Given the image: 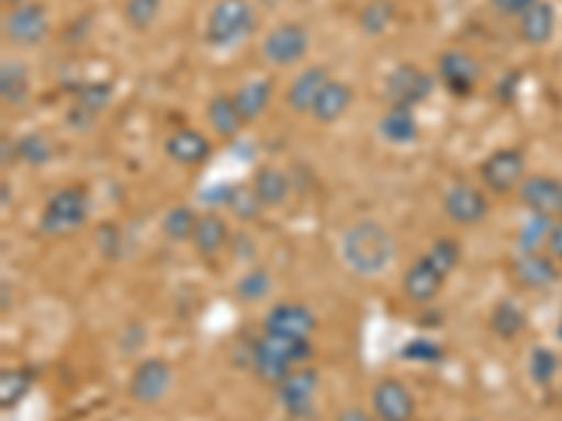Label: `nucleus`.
I'll return each mask as SVG.
<instances>
[{
  "label": "nucleus",
  "instance_id": "13",
  "mask_svg": "<svg viewBox=\"0 0 562 421\" xmlns=\"http://www.w3.org/2000/svg\"><path fill=\"white\" fill-rule=\"evenodd\" d=\"M445 214L461 228H473L490 214V200L473 183H456L445 194Z\"/></svg>",
  "mask_w": 562,
  "mask_h": 421
},
{
  "label": "nucleus",
  "instance_id": "26",
  "mask_svg": "<svg viewBox=\"0 0 562 421\" xmlns=\"http://www.w3.org/2000/svg\"><path fill=\"white\" fill-rule=\"evenodd\" d=\"M351 102H355V90H351L346 82L333 79V82L324 88V93L318 96V102H315L313 118L318 124H335L340 115H346V110L351 107Z\"/></svg>",
  "mask_w": 562,
  "mask_h": 421
},
{
  "label": "nucleus",
  "instance_id": "31",
  "mask_svg": "<svg viewBox=\"0 0 562 421\" xmlns=\"http://www.w3.org/2000/svg\"><path fill=\"white\" fill-rule=\"evenodd\" d=\"M198 219L200 214L194 208H189V205H175L172 210H167V217H164L160 228H164V237H167L169 242H192Z\"/></svg>",
  "mask_w": 562,
  "mask_h": 421
},
{
  "label": "nucleus",
  "instance_id": "53",
  "mask_svg": "<svg viewBox=\"0 0 562 421\" xmlns=\"http://www.w3.org/2000/svg\"><path fill=\"white\" fill-rule=\"evenodd\" d=\"M470 421H479V419H470Z\"/></svg>",
  "mask_w": 562,
  "mask_h": 421
},
{
  "label": "nucleus",
  "instance_id": "47",
  "mask_svg": "<svg viewBox=\"0 0 562 421\" xmlns=\"http://www.w3.org/2000/svg\"><path fill=\"white\" fill-rule=\"evenodd\" d=\"M335 421H380V419L363 408H346V410H340L338 419Z\"/></svg>",
  "mask_w": 562,
  "mask_h": 421
},
{
  "label": "nucleus",
  "instance_id": "50",
  "mask_svg": "<svg viewBox=\"0 0 562 421\" xmlns=\"http://www.w3.org/2000/svg\"><path fill=\"white\" fill-rule=\"evenodd\" d=\"M9 7H20V3H29V0H7Z\"/></svg>",
  "mask_w": 562,
  "mask_h": 421
},
{
  "label": "nucleus",
  "instance_id": "25",
  "mask_svg": "<svg viewBox=\"0 0 562 421\" xmlns=\"http://www.w3.org/2000/svg\"><path fill=\"white\" fill-rule=\"evenodd\" d=\"M380 135L394 147H408L419 138V122L416 113L408 107H389L385 115L380 118Z\"/></svg>",
  "mask_w": 562,
  "mask_h": 421
},
{
  "label": "nucleus",
  "instance_id": "6",
  "mask_svg": "<svg viewBox=\"0 0 562 421\" xmlns=\"http://www.w3.org/2000/svg\"><path fill=\"white\" fill-rule=\"evenodd\" d=\"M481 183L492 194H509L526 180V155L518 147H504L486 155L479 169Z\"/></svg>",
  "mask_w": 562,
  "mask_h": 421
},
{
  "label": "nucleus",
  "instance_id": "4",
  "mask_svg": "<svg viewBox=\"0 0 562 421\" xmlns=\"http://www.w3.org/2000/svg\"><path fill=\"white\" fill-rule=\"evenodd\" d=\"M434 90L436 79L414 62H400L396 68H391L383 82V96L389 99V107L416 110L434 96Z\"/></svg>",
  "mask_w": 562,
  "mask_h": 421
},
{
  "label": "nucleus",
  "instance_id": "41",
  "mask_svg": "<svg viewBox=\"0 0 562 421\" xmlns=\"http://www.w3.org/2000/svg\"><path fill=\"white\" fill-rule=\"evenodd\" d=\"M122 244H124V237H122V228L115 223H104L97 228V248L99 253L108 259V262H115L119 255H122Z\"/></svg>",
  "mask_w": 562,
  "mask_h": 421
},
{
  "label": "nucleus",
  "instance_id": "19",
  "mask_svg": "<svg viewBox=\"0 0 562 421\" xmlns=\"http://www.w3.org/2000/svg\"><path fill=\"white\" fill-rule=\"evenodd\" d=\"M164 152L178 167H200V163H205L211 158V140L200 129L180 127L167 138Z\"/></svg>",
  "mask_w": 562,
  "mask_h": 421
},
{
  "label": "nucleus",
  "instance_id": "18",
  "mask_svg": "<svg viewBox=\"0 0 562 421\" xmlns=\"http://www.w3.org/2000/svg\"><path fill=\"white\" fill-rule=\"evenodd\" d=\"M329 82H333V77H329V70L324 65H310L301 73H295L288 93H284V102H288L293 113H313L315 102H318V96Z\"/></svg>",
  "mask_w": 562,
  "mask_h": 421
},
{
  "label": "nucleus",
  "instance_id": "43",
  "mask_svg": "<svg viewBox=\"0 0 562 421\" xmlns=\"http://www.w3.org/2000/svg\"><path fill=\"white\" fill-rule=\"evenodd\" d=\"M546 253H549L551 259L562 268V217L551 219V234H549V244H546Z\"/></svg>",
  "mask_w": 562,
  "mask_h": 421
},
{
  "label": "nucleus",
  "instance_id": "21",
  "mask_svg": "<svg viewBox=\"0 0 562 421\" xmlns=\"http://www.w3.org/2000/svg\"><path fill=\"white\" fill-rule=\"evenodd\" d=\"M231 239H234L231 237V228L220 210H205V214H200L192 244H194V250L203 255V259H211V255L223 253V250L231 244Z\"/></svg>",
  "mask_w": 562,
  "mask_h": 421
},
{
  "label": "nucleus",
  "instance_id": "46",
  "mask_svg": "<svg viewBox=\"0 0 562 421\" xmlns=\"http://www.w3.org/2000/svg\"><path fill=\"white\" fill-rule=\"evenodd\" d=\"M231 248H234V259H254L256 255L254 239L245 237V234H237V239H231Z\"/></svg>",
  "mask_w": 562,
  "mask_h": 421
},
{
  "label": "nucleus",
  "instance_id": "22",
  "mask_svg": "<svg viewBox=\"0 0 562 421\" xmlns=\"http://www.w3.org/2000/svg\"><path fill=\"white\" fill-rule=\"evenodd\" d=\"M557 29V9L549 0H537L535 7L518 18V32L526 45H546L554 37Z\"/></svg>",
  "mask_w": 562,
  "mask_h": 421
},
{
  "label": "nucleus",
  "instance_id": "20",
  "mask_svg": "<svg viewBox=\"0 0 562 421\" xmlns=\"http://www.w3.org/2000/svg\"><path fill=\"white\" fill-rule=\"evenodd\" d=\"M0 99L12 110L26 107L32 99V70L23 59H3L0 65Z\"/></svg>",
  "mask_w": 562,
  "mask_h": 421
},
{
  "label": "nucleus",
  "instance_id": "5",
  "mask_svg": "<svg viewBox=\"0 0 562 421\" xmlns=\"http://www.w3.org/2000/svg\"><path fill=\"white\" fill-rule=\"evenodd\" d=\"M321 388V374L313 365H299L284 383L276 388L279 405L284 413L295 421H313L318 408H315V396Z\"/></svg>",
  "mask_w": 562,
  "mask_h": 421
},
{
  "label": "nucleus",
  "instance_id": "12",
  "mask_svg": "<svg viewBox=\"0 0 562 421\" xmlns=\"http://www.w3.org/2000/svg\"><path fill=\"white\" fill-rule=\"evenodd\" d=\"M371 410L380 421H414L416 399L403 379L385 377L371 390Z\"/></svg>",
  "mask_w": 562,
  "mask_h": 421
},
{
  "label": "nucleus",
  "instance_id": "1",
  "mask_svg": "<svg viewBox=\"0 0 562 421\" xmlns=\"http://www.w3.org/2000/svg\"><path fill=\"white\" fill-rule=\"evenodd\" d=\"M344 264L360 278H378L394 264L396 242L391 230L378 219H358L340 237Z\"/></svg>",
  "mask_w": 562,
  "mask_h": 421
},
{
  "label": "nucleus",
  "instance_id": "24",
  "mask_svg": "<svg viewBox=\"0 0 562 421\" xmlns=\"http://www.w3.org/2000/svg\"><path fill=\"white\" fill-rule=\"evenodd\" d=\"M205 118H209L211 129L220 135V138H239L245 127V118L239 113L237 102L228 93H217L211 99L209 107H205Z\"/></svg>",
  "mask_w": 562,
  "mask_h": 421
},
{
  "label": "nucleus",
  "instance_id": "36",
  "mask_svg": "<svg viewBox=\"0 0 562 421\" xmlns=\"http://www.w3.org/2000/svg\"><path fill=\"white\" fill-rule=\"evenodd\" d=\"M557 371H560V357L554 351L546 349V345H537L529 354V377L531 383L540 385V388H549L554 383Z\"/></svg>",
  "mask_w": 562,
  "mask_h": 421
},
{
  "label": "nucleus",
  "instance_id": "10",
  "mask_svg": "<svg viewBox=\"0 0 562 421\" xmlns=\"http://www.w3.org/2000/svg\"><path fill=\"white\" fill-rule=\"evenodd\" d=\"M265 334L276 338H295V340H313L318 329V318L307 304H295V300H279L265 315Z\"/></svg>",
  "mask_w": 562,
  "mask_h": 421
},
{
  "label": "nucleus",
  "instance_id": "40",
  "mask_svg": "<svg viewBox=\"0 0 562 421\" xmlns=\"http://www.w3.org/2000/svg\"><path fill=\"white\" fill-rule=\"evenodd\" d=\"M403 357L411 360V363H441L445 360V349H441V343L428 338L408 340L403 345Z\"/></svg>",
  "mask_w": 562,
  "mask_h": 421
},
{
  "label": "nucleus",
  "instance_id": "38",
  "mask_svg": "<svg viewBox=\"0 0 562 421\" xmlns=\"http://www.w3.org/2000/svg\"><path fill=\"white\" fill-rule=\"evenodd\" d=\"M110 102H113V84L110 82H88L82 84V88L77 90V102L79 107H85L88 113L99 115L102 110L110 107Z\"/></svg>",
  "mask_w": 562,
  "mask_h": 421
},
{
  "label": "nucleus",
  "instance_id": "37",
  "mask_svg": "<svg viewBox=\"0 0 562 421\" xmlns=\"http://www.w3.org/2000/svg\"><path fill=\"white\" fill-rule=\"evenodd\" d=\"M160 7L164 0H127L124 3V20L133 32H149L155 26V20L160 18Z\"/></svg>",
  "mask_w": 562,
  "mask_h": 421
},
{
  "label": "nucleus",
  "instance_id": "8",
  "mask_svg": "<svg viewBox=\"0 0 562 421\" xmlns=\"http://www.w3.org/2000/svg\"><path fill=\"white\" fill-rule=\"evenodd\" d=\"M262 54L276 68H293L310 54V32L301 23H281L265 34Z\"/></svg>",
  "mask_w": 562,
  "mask_h": 421
},
{
  "label": "nucleus",
  "instance_id": "27",
  "mask_svg": "<svg viewBox=\"0 0 562 421\" xmlns=\"http://www.w3.org/2000/svg\"><path fill=\"white\" fill-rule=\"evenodd\" d=\"M250 185L256 189V194H259V200L265 203V208H279V205L288 203L290 194H293V183H290V178L276 167L256 169L254 183Z\"/></svg>",
  "mask_w": 562,
  "mask_h": 421
},
{
  "label": "nucleus",
  "instance_id": "51",
  "mask_svg": "<svg viewBox=\"0 0 562 421\" xmlns=\"http://www.w3.org/2000/svg\"><path fill=\"white\" fill-rule=\"evenodd\" d=\"M557 338L562 340V312H560V323H557Z\"/></svg>",
  "mask_w": 562,
  "mask_h": 421
},
{
  "label": "nucleus",
  "instance_id": "28",
  "mask_svg": "<svg viewBox=\"0 0 562 421\" xmlns=\"http://www.w3.org/2000/svg\"><path fill=\"white\" fill-rule=\"evenodd\" d=\"M526 323H529V318L512 298L498 300L490 312V329L501 340H518L526 332Z\"/></svg>",
  "mask_w": 562,
  "mask_h": 421
},
{
  "label": "nucleus",
  "instance_id": "44",
  "mask_svg": "<svg viewBox=\"0 0 562 421\" xmlns=\"http://www.w3.org/2000/svg\"><path fill=\"white\" fill-rule=\"evenodd\" d=\"M65 118H68V127L82 129V133H85V129L93 127V118H97V115L88 113V110L79 107V104H74V107L68 110V115H65Z\"/></svg>",
  "mask_w": 562,
  "mask_h": 421
},
{
  "label": "nucleus",
  "instance_id": "15",
  "mask_svg": "<svg viewBox=\"0 0 562 421\" xmlns=\"http://www.w3.org/2000/svg\"><path fill=\"white\" fill-rule=\"evenodd\" d=\"M512 275L524 289H551L562 278V268L551 259L546 250L537 253H518L512 259Z\"/></svg>",
  "mask_w": 562,
  "mask_h": 421
},
{
  "label": "nucleus",
  "instance_id": "23",
  "mask_svg": "<svg viewBox=\"0 0 562 421\" xmlns=\"http://www.w3.org/2000/svg\"><path fill=\"white\" fill-rule=\"evenodd\" d=\"M273 82L265 77L259 79H250V82H245L243 88L234 93V102H237L239 113H243L245 124H254L256 118H262L265 113H268L270 102H273Z\"/></svg>",
  "mask_w": 562,
  "mask_h": 421
},
{
  "label": "nucleus",
  "instance_id": "7",
  "mask_svg": "<svg viewBox=\"0 0 562 421\" xmlns=\"http://www.w3.org/2000/svg\"><path fill=\"white\" fill-rule=\"evenodd\" d=\"M172 365L164 357H147L135 365L133 377H130V399L144 408H153V405H160L172 390Z\"/></svg>",
  "mask_w": 562,
  "mask_h": 421
},
{
  "label": "nucleus",
  "instance_id": "33",
  "mask_svg": "<svg viewBox=\"0 0 562 421\" xmlns=\"http://www.w3.org/2000/svg\"><path fill=\"white\" fill-rule=\"evenodd\" d=\"M360 29L369 37H380L391 29V23L396 20V7L391 0H369L363 9H360Z\"/></svg>",
  "mask_w": 562,
  "mask_h": 421
},
{
  "label": "nucleus",
  "instance_id": "11",
  "mask_svg": "<svg viewBox=\"0 0 562 421\" xmlns=\"http://www.w3.org/2000/svg\"><path fill=\"white\" fill-rule=\"evenodd\" d=\"M484 70L481 62L470 52H461V48H450L439 57V82L445 84L450 96L467 99L479 88Z\"/></svg>",
  "mask_w": 562,
  "mask_h": 421
},
{
  "label": "nucleus",
  "instance_id": "3",
  "mask_svg": "<svg viewBox=\"0 0 562 421\" xmlns=\"http://www.w3.org/2000/svg\"><path fill=\"white\" fill-rule=\"evenodd\" d=\"M256 29V9L250 0H217L205 20V43L211 48H234Z\"/></svg>",
  "mask_w": 562,
  "mask_h": 421
},
{
  "label": "nucleus",
  "instance_id": "34",
  "mask_svg": "<svg viewBox=\"0 0 562 421\" xmlns=\"http://www.w3.org/2000/svg\"><path fill=\"white\" fill-rule=\"evenodd\" d=\"M18 155L23 163H29V167L40 169L45 167V163H52L54 160V144L48 135L43 133H26L20 135L18 138Z\"/></svg>",
  "mask_w": 562,
  "mask_h": 421
},
{
  "label": "nucleus",
  "instance_id": "16",
  "mask_svg": "<svg viewBox=\"0 0 562 421\" xmlns=\"http://www.w3.org/2000/svg\"><path fill=\"white\" fill-rule=\"evenodd\" d=\"M250 368L259 377V383L270 385V388H279L293 374L295 365L284 357V351L279 349V343L270 334H262L254 343V351H250Z\"/></svg>",
  "mask_w": 562,
  "mask_h": 421
},
{
  "label": "nucleus",
  "instance_id": "35",
  "mask_svg": "<svg viewBox=\"0 0 562 421\" xmlns=\"http://www.w3.org/2000/svg\"><path fill=\"white\" fill-rule=\"evenodd\" d=\"M551 234V219L540 214H529L524 225L518 228V253H537L546 250Z\"/></svg>",
  "mask_w": 562,
  "mask_h": 421
},
{
  "label": "nucleus",
  "instance_id": "14",
  "mask_svg": "<svg viewBox=\"0 0 562 421\" xmlns=\"http://www.w3.org/2000/svg\"><path fill=\"white\" fill-rule=\"evenodd\" d=\"M520 203L529 208V214L557 219L562 217V180L551 174H529L520 183Z\"/></svg>",
  "mask_w": 562,
  "mask_h": 421
},
{
  "label": "nucleus",
  "instance_id": "30",
  "mask_svg": "<svg viewBox=\"0 0 562 421\" xmlns=\"http://www.w3.org/2000/svg\"><path fill=\"white\" fill-rule=\"evenodd\" d=\"M225 208H228L231 214L239 219V223H254V219L262 217L265 203L259 200V194H256L254 185L234 183L231 185V197H228V203H225Z\"/></svg>",
  "mask_w": 562,
  "mask_h": 421
},
{
  "label": "nucleus",
  "instance_id": "2",
  "mask_svg": "<svg viewBox=\"0 0 562 421\" xmlns=\"http://www.w3.org/2000/svg\"><path fill=\"white\" fill-rule=\"evenodd\" d=\"M88 217V189H82V185H68V189H59V192L45 203L43 214H40L37 230L48 239L74 237V234H79V230L85 228Z\"/></svg>",
  "mask_w": 562,
  "mask_h": 421
},
{
  "label": "nucleus",
  "instance_id": "29",
  "mask_svg": "<svg viewBox=\"0 0 562 421\" xmlns=\"http://www.w3.org/2000/svg\"><path fill=\"white\" fill-rule=\"evenodd\" d=\"M34 371L32 368H7L0 374V408L14 410L34 388Z\"/></svg>",
  "mask_w": 562,
  "mask_h": 421
},
{
  "label": "nucleus",
  "instance_id": "48",
  "mask_svg": "<svg viewBox=\"0 0 562 421\" xmlns=\"http://www.w3.org/2000/svg\"><path fill=\"white\" fill-rule=\"evenodd\" d=\"M0 149H3V169L14 167V163H18V160H20V155H18V140L3 138V144H0Z\"/></svg>",
  "mask_w": 562,
  "mask_h": 421
},
{
  "label": "nucleus",
  "instance_id": "45",
  "mask_svg": "<svg viewBox=\"0 0 562 421\" xmlns=\"http://www.w3.org/2000/svg\"><path fill=\"white\" fill-rule=\"evenodd\" d=\"M144 340H147V332L138 323H130L122 334V351H127V354L130 351H138Z\"/></svg>",
  "mask_w": 562,
  "mask_h": 421
},
{
  "label": "nucleus",
  "instance_id": "9",
  "mask_svg": "<svg viewBox=\"0 0 562 421\" xmlns=\"http://www.w3.org/2000/svg\"><path fill=\"white\" fill-rule=\"evenodd\" d=\"M52 34V18L40 3H20L3 18V37L18 48H34Z\"/></svg>",
  "mask_w": 562,
  "mask_h": 421
},
{
  "label": "nucleus",
  "instance_id": "49",
  "mask_svg": "<svg viewBox=\"0 0 562 421\" xmlns=\"http://www.w3.org/2000/svg\"><path fill=\"white\" fill-rule=\"evenodd\" d=\"M256 3H259V7H265V9H273V7H279L281 0H256Z\"/></svg>",
  "mask_w": 562,
  "mask_h": 421
},
{
  "label": "nucleus",
  "instance_id": "17",
  "mask_svg": "<svg viewBox=\"0 0 562 421\" xmlns=\"http://www.w3.org/2000/svg\"><path fill=\"white\" fill-rule=\"evenodd\" d=\"M448 275L441 273L428 255H419L403 275V293L405 298L414 300V304H430V300L439 298L441 287H445Z\"/></svg>",
  "mask_w": 562,
  "mask_h": 421
},
{
  "label": "nucleus",
  "instance_id": "32",
  "mask_svg": "<svg viewBox=\"0 0 562 421\" xmlns=\"http://www.w3.org/2000/svg\"><path fill=\"white\" fill-rule=\"evenodd\" d=\"M237 298L243 304H259V300H268L273 293V275L265 268H250L248 273H243L237 278V287H234Z\"/></svg>",
  "mask_w": 562,
  "mask_h": 421
},
{
  "label": "nucleus",
  "instance_id": "39",
  "mask_svg": "<svg viewBox=\"0 0 562 421\" xmlns=\"http://www.w3.org/2000/svg\"><path fill=\"white\" fill-rule=\"evenodd\" d=\"M425 255H428L430 262H434L441 273L450 275L461 264V244L450 237H441L430 244Z\"/></svg>",
  "mask_w": 562,
  "mask_h": 421
},
{
  "label": "nucleus",
  "instance_id": "52",
  "mask_svg": "<svg viewBox=\"0 0 562 421\" xmlns=\"http://www.w3.org/2000/svg\"><path fill=\"white\" fill-rule=\"evenodd\" d=\"M557 402H560V408H562V388H560V396H557Z\"/></svg>",
  "mask_w": 562,
  "mask_h": 421
},
{
  "label": "nucleus",
  "instance_id": "42",
  "mask_svg": "<svg viewBox=\"0 0 562 421\" xmlns=\"http://www.w3.org/2000/svg\"><path fill=\"white\" fill-rule=\"evenodd\" d=\"M492 9L504 18H524L531 7H535L537 0H490Z\"/></svg>",
  "mask_w": 562,
  "mask_h": 421
}]
</instances>
